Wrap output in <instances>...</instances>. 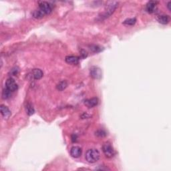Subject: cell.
Here are the masks:
<instances>
[{"instance_id":"1","label":"cell","mask_w":171,"mask_h":171,"mask_svg":"<svg viewBox=\"0 0 171 171\" xmlns=\"http://www.w3.org/2000/svg\"><path fill=\"white\" fill-rule=\"evenodd\" d=\"M53 6L48 2L41 1L39 3V9L33 12V17L36 19H40L45 15H49L52 12Z\"/></svg>"},{"instance_id":"2","label":"cell","mask_w":171,"mask_h":171,"mask_svg":"<svg viewBox=\"0 0 171 171\" xmlns=\"http://www.w3.org/2000/svg\"><path fill=\"white\" fill-rule=\"evenodd\" d=\"M100 152L97 149L92 148L87 150L85 154V158L88 163H95L100 158Z\"/></svg>"},{"instance_id":"3","label":"cell","mask_w":171,"mask_h":171,"mask_svg":"<svg viewBox=\"0 0 171 171\" xmlns=\"http://www.w3.org/2000/svg\"><path fill=\"white\" fill-rule=\"evenodd\" d=\"M102 150L107 158H112L115 154V151H114L113 147H112L111 144L109 142H106L103 145Z\"/></svg>"},{"instance_id":"4","label":"cell","mask_w":171,"mask_h":171,"mask_svg":"<svg viewBox=\"0 0 171 171\" xmlns=\"http://www.w3.org/2000/svg\"><path fill=\"white\" fill-rule=\"evenodd\" d=\"M118 6V3L117 2H109L108 5L106 6V8L105 10V12L104 13V16L105 17H109L110 15H112V13L115 11V10Z\"/></svg>"},{"instance_id":"5","label":"cell","mask_w":171,"mask_h":171,"mask_svg":"<svg viewBox=\"0 0 171 171\" xmlns=\"http://www.w3.org/2000/svg\"><path fill=\"white\" fill-rule=\"evenodd\" d=\"M90 74L94 79L99 80L102 77V71H101L100 68H99L97 66H92L90 70Z\"/></svg>"},{"instance_id":"6","label":"cell","mask_w":171,"mask_h":171,"mask_svg":"<svg viewBox=\"0 0 171 171\" xmlns=\"http://www.w3.org/2000/svg\"><path fill=\"white\" fill-rule=\"evenodd\" d=\"M6 87L7 89H8L11 92H15L17 90V84L16 82H15V80L13 78H9L7 80L6 82Z\"/></svg>"},{"instance_id":"7","label":"cell","mask_w":171,"mask_h":171,"mask_svg":"<svg viewBox=\"0 0 171 171\" xmlns=\"http://www.w3.org/2000/svg\"><path fill=\"white\" fill-rule=\"evenodd\" d=\"M82 150L80 147H78V146H74L72 148H71L70 150V154L71 156L73 157V158H79L82 154Z\"/></svg>"},{"instance_id":"8","label":"cell","mask_w":171,"mask_h":171,"mask_svg":"<svg viewBox=\"0 0 171 171\" xmlns=\"http://www.w3.org/2000/svg\"><path fill=\"white\" fill-rule=\"evenodd\" d=\"M156 4L157 2L156 1H148L147 6H146V10H147V12L150 13H154L156 10Z\"/></svg>"},{"instance_id":"9","label":"cell","mask_w":171,"mask_h":171,"mask_svg":"<svg viewBox=\"0 0 171 171\" xmlns=\"http://www.w3.org/2000/svg\"><path fill=\"white\" fill-rule=\"evenodd\" d=\"M98 104V99L97 98H92L90 99L86 100L84 102V104L88 108H93L97 106Z\"/></svg>"},{"instance_id":"10","label":"cell","mask_w":171,"mask_h":171,"mask_svg":"<svg viewBox=\"0 0 171 171\" xmlns=\"http://www.w3.org/2000/svg\"><path fill=\"white\" fill-rule=\"evenodd\" d=\"M0 109H1V113L4 118L8 119V118H10V116H11V111L6 106L1 104Z\"/></svg>"},{"instance_id":"11","label":"cell","mask_w":171,"mask_h":171,"mask_svg":"<svg viewBox=\"0 0 171 171\" xmlns=\"http://www.w3.org/2000/svg\"><path fill=\"white\" fill-rule=\"evenodd\" d=\"M43 76H44V73H43L42 70L40 69H34L31 72V76L35 80L41 79Z\"/></svg>"},{"instance_id":"12","label":"cell","mask_w":171,"mask_h":171,"mask_svg":"<svg viewBox=\"0 0 171 171\" xmlns=\"http://www.w3.org/2000/svg\"><path fill=\"white\" fill-rule=\"evenodd\" d=\"M65 61L70 64H77L79 62V58L74 56H68L65 58Z\"/></svg>"},{"instance_id":"13","label":"cell","mask_w":171,"mask_h":171,"mask_svg":"<svg viewBox=\"0 0 171 171\" xmlns=\"http://www.w3.org/2000/svg\"><path fill=\"white\" fill-rule=\"evenodd\" d=\"M158 22L160 24L166 25L169 23L170 22V17L167 15H161L158 17Z\"/></svg>"},{"instance_id":"14","label":"cell","mask_w":171,"mask_h":171,"mask_svg":"<svg viewBox=\"0 0 171 171\" xmlns=\"http://www.w3.org/2000/svg\"><path fill=\"white\" fill-rule=\"evenodd\" d=\"M67 86V82L66 80H62L61 82L58 83L57 86H56V88L58 89V90L59 91H63L65 90Z\"/></svg>"},{"instance_id":"15","label":"cell","mask_w":171,"mask_h":171,"mask_svg":"<svg viewBox=\"0 0 171 171\" xmlns=\"http://www.w3.org/2000/svg\"><path fill=\"white\" fill-rule=\"evenodd\" d=\"M26 108L27 114H28L29 116H31V115H32V114H34V112H35L34 108H33V106L31 105V104H30V103L27 104Z\"/></svg>"},{"instance_id":"16","label":"cell","mask_w":171,"mask_h":171,"mask_svg":"<svg viewBox=\"0 0 171 171\" xmlns=\"http://www.w3.org/2000/svg\"><path fill=\"white\" fill-rule=\"evenodd\" d=\"M12 92L10 90H9L8 89H4L2 92V98L3 99H8L11 97V95H12Z\"/></svg>"},{"instance_id":"17","label":"cell","mask_w":171,"mask_h":171,"mask_svg":"<svg viewBox=\"0 0 171 171\" xmlns=\"http://www.w3.org/2000/svg\"><path fill=\"white\" fill-rule=\"evenodd\" d=\"M136 22V18H129L127 19L124 22V24L127 25V26H133Z\"/></svg>"},{"instance_id":"18","label":"cell","mask_w":171,"mask_h":171,"mask_svg":"<svg viewBox=\"0 0 171 171\" xmlns=\"http://www.w3.org/2000/svg\"><path fill=\"white\" fill-rule=\"evenodd\" d=\"M96 136H100V137H104V136H106V133L104 130H98L97 132H96Z\"/></svg>"},{"instance_id":"19","label":"cell","mask_w":171,"mask_h":171,"mask_svg":"<svg viewBox=\"0 0 171 171\" xmlns=\"http://www.w3.org/2000/svg\"><path fill=\"white\" fill-rule=\"evenodd\" d=\"M90 49H92V50H93L94 52H98V51H100L101 50H102V49L99 48L98 46H94L93 47L92 46Z\"/></svg>"},{"instance_id":"20","label":"cell","mask_w":171,"mask_h":171,"mask_svg":"<svg viewBox=\"0 0 171 171\" xmlns=\"http://www.w3.org/2000/svg\"><path fill=\"white\" fill-rule=\"evenodd\" d=\"M170 6H171V2H170V1L168 2V3H167V8H168V10H169L170 11L171 10V7H170Z\"/></svg>"}]
</instances>
